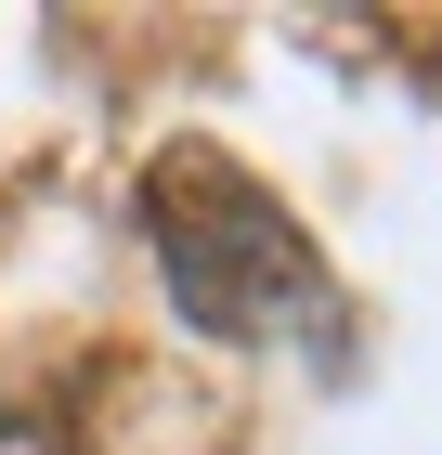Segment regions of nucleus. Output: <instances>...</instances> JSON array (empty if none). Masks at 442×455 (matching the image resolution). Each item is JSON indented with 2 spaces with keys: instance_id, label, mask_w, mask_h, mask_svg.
<instances>
[{
  "instance_id": "obj_1",
  "label": "nucleus",
  "mask_w": 442,
  "mask_h": 455,
  "mask_svg": "<svg viewBox=\"0 0 442 455\" xmlns=\"http://www.w3.org/2000/svg\"><path fill=\"white\" fill-rule=\"evenodd\" d=\"M143 221H157V260H170L182 313L208 325V339H247V325H273L286 299H325L312 286V247L286 235V209H273L261 182H235L221 156H170L157 170V196H143Z\"/></svg>"
}]
</instances>
